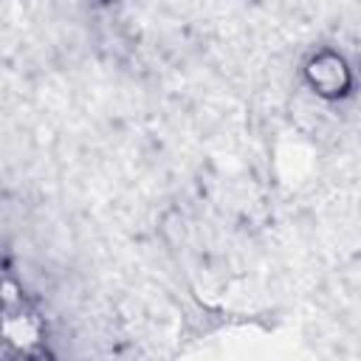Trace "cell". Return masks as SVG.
Masks as SVG:
<instances>
[{
	"label": "cell",
	"instance_id": "6da1fadb",
	"mask_svg": "<svg viewBox=\"0 0 361 361\" xmlns=\"http://www.w3.org/2000/svg\"><path fill=\"white\" fill-rule=\"evenodd\" d=\"M305 76H307L310 87L324 99H338L350 87V68H347L344 56L336 51L313 54L307 68H305Z\"/></svg>",
	"mask_w": 361,
	"mask_h": 361
}]
</instances>
